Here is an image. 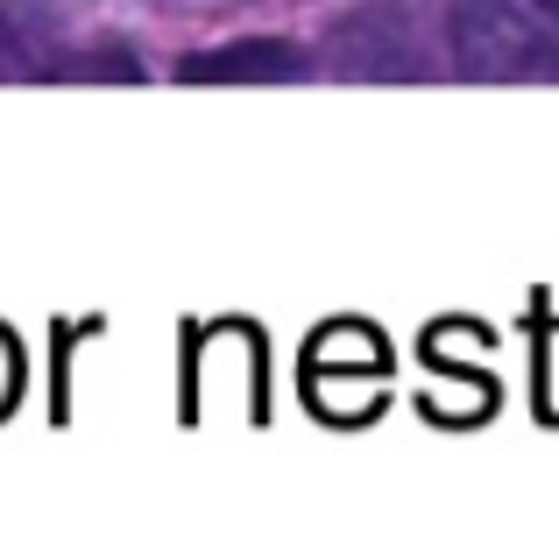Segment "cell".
Here are the masks:
<instances>
[{"label":"cell","instance_id":"1","mask_svg":"<svg viewBox=\"0 0 559 538\" xmlns=\"http://www.w3.org/2000/svg\"><path fill=\"white\" fill-rule=\"evenodd\" d=\"M467 79H559V0H453Z\"/></svg>","mask_w":559,"mask_h":538},{"label":"cell","instance_id":"2","mask_svg":"<svg viewBox=\"0 0 559 538\" xmlns=\"http://www.w3.org/2000/svg\"><path fill=\"white\" fill-rule=\"evenodd\" d=\"M305 57L290 43H234V50H205V57H185L178 79H199V85H262V79H298Z\"/></svg>","mask_w":559,"mask_h":538},{"label":"cell","instance_id":"3","mask_svg":"<svg viewBox=\"0 0 559 538\" xmlns=\"http://www.w3.org/2000/svg\"><path fill=\"white\" fill-rule=\"evenodd\" d=\"M50 50V0H0V79H28Z\"/></svg>","mask_w":559,"mask_h":538},{"label":"cell","instance_id":"4","mask_svg":"<svg viewBox=\"0 0 559 538\" xmlns=\"http://www.w3.org/2000/svg\"><path fill=\"white\" fill-rule=\"evenodd\" d=\"M8 404H14V347L0 340V411H8Z\"/></svg>","mask_w":559,"mask_h":538}]
</instances>
